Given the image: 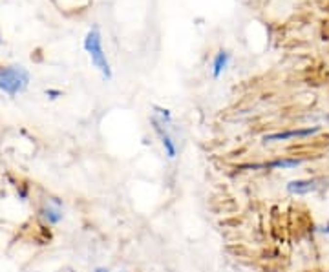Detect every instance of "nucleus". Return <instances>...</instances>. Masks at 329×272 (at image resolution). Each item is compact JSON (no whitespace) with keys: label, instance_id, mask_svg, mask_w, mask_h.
Listing matches in <instances>:
<instances>
[{"label":"nucleus","instance_id":"f8f14e48","mask_svg":"<svg viewBox=\"0 0 329 272\" xmlns=\"http://www.w3.org/2000/svg\"><path fill=\"white\" fill-rule=\"evenodd\" d=\"M121 272H124V271H121Z\"/></svg>","mask_w":329,"mask_h":272},{"label":"nucleus","instance_id":"0eeeda50","mask_svg":"<svg viewBox=\"0 0 329 272\" xmlns=\"http://www.w3.org/2000/svg\"><path fill=\"white\" fill-rule=\"evenodd\" d=\"M229 62H230V55L227 51L220 50L216 53L214 60H212V75H214V79H218V77L229 68Z\"/></svg>","mask_w":329,"mask_h":272},{"label":"nucleus","instance_id":"7ed1b4c3","mask_svg":"<svg viewBox=\"0 0 329 272\" xmlns=\"http://www.w3.org/2000/svg\"><path fill=\"white\" fill-rule=\"evenodd\" d=\"M150 122H152V126H154V132L158 134L161 144H163V150H164V154H166V157L174 159L176 155H178V144H176V141H174V137H172V134H170V130H168L172 124L158 119L156 115H152L150 117Z\"/></svg>","mask_w":329,"mask_h":272},{"label":"nucleus","instance_id":"1a4fd4ad","mask_svg":"<svg viewBox=\"0 0 329 272\" xmlns=\"http://www.w3.org/2000/svg\"><path fill=\"white\" fill-rule=\"evenodd\" d=\"M46 95H48L50 99H57V97H61L62 93L59 92V90H46Z\"/></svg>","mask_w":329,"mask_h":272},{"label":"nucleus","instance_id":"39448f33","mask_svg":"<svg viewBox=\"0 0 329 272\" xmlns=\"http://www.w3.org/2000/svg\"><path fill=\"white\" fill-rule=\"evenodd\" d=\"M318 128H306V130H289V132H278V134H271V136H265L264 141L265 143H272V141H286L291 137H306V136H313L316 134Z\"/></svg>","mask_w":329,"mask_h":272},{"label":"nucleus","instance_id":"423d86ee","mask_svg":"<svg viewBox=\"0 0 329 272\" xmlns=\"http://www.w3.org/2000/svg\"><path fill=\"white\" fill-rule=\"evenodd\" d=\"M318 185H316L315 179H298V181H291L287 185V190L291 194H309V192H315Z\"/></svg>","mask_w":329,"mask_h":272},{"label":"nucleus","instance_id":"f03ea898","mask_svg":"<svg viewBox=\"0 0 329 272\" xmlns=\"http://www.w3.org/2000/svg\"><path fill=\"white\" fill-rule=\"evenodd\" d=\"M29 84V73L22 66H7L0 68V92L7 95H17L24 92Z\"/></svg>","mask_w":329,"mask_h":272},{"label":"nucleus","instance_id":"9b49d317","mask_svg":"<svg viewBox=\"0 0 329 272\" xmlns=\"http://www.w3.org/2000/svg\"><path fill=\"white\" fill-rule=\"evenodd\" d=\"M93 272H110V269H106V267H97Z\"/></svg>","mask_w":329,"mask_h":272},{"label":"nucleus","instance_id":"9d476101","mask_svg":"<svg viewBox=\"0 0 329 272\" xmlns=\"http://www.w3.org/2000/svg\"><path fill=\"white\" fill-rule=\"evenodd\" d=\"M55 272H77L75 269H72V267H62V269H59V271Z\"/></svg>","mask_w":329,"mask_h":272},{"label":"nucleus","instance_id":"f257e3e1","mask_svg":"<svg viewBox=\"0 0 329 272\" xmlns=\"http://www.w3.org/2000/svg\"><path fill=\"white\" fill-rule=\"evenodd\" d=\"M82 46H84L86 53L92 58V64L101 72L103 79L104 80L112 79V68H110V62H108V58H106V53L103 50V37H101L99 26H93V28L86 33Z\"/></svg>","mask_w":329,"mask_h":272},{"label":"nucleus","instance_id":"20e7f679","mask_svg":"<svg viewBox=\"0 0 329 272\" xmlns=\"http://www.w3.org/2000/svg\"><path fill=\"white\" fill-rule=\"evenodd\" d=\"M41 215L44 217V221L50 223V225H57V223L62 221V205H61V201L57 197H51L44 203V207L41 208Z\"/></svg>","mask_w":329,"mask_h":272},{"label":"nucleus","instance_id":"6e6552de","mask_svg":"<svg viewBox=\"0 0 329 272\" xmlns=\"http://www.w3.org/2000/svg\"><path fill=\"white\" fill-rule=\"evenodd\" d=\"M302 161L298 159H278V161H272L269 163V168H294V166H298Z\"/></svg>","mask_w":329,"mask_h":272}]
</instances>
